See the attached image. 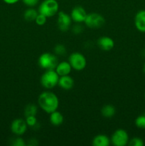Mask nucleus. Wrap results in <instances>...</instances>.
<instances>
[{
    "instance_id": "5701e85b",
    "label": "nucleus",
    "mask_w": 145,
    "mask_h": 146,
    "mask_svg": "<svg viewBox=\"0 0 145 146\" xmlns=\"http://www.w3.org/2000/svg\"><path fill=\"white\" fill-rule=\"evenodd\" d=\"M26 123L27 125L31 128H34L37 123H38V121H37V118L36 117V115H28V116L26 117L25 119Z\"/></svg>"
},
{
    "instance_id": "a878e982",
    "label": "nucleus",
    "mask_w": 145,
    "mask_h": 146,
    "mask_svg": "<svg viewBox=\"0 0 145 146\" xmlns=\"http://www.w3.org/2000/svg\"><path fill=\"white\" fill-rule=\"evenodd\" d=\"M21 1L27 7H35L39 3V0H21Z\"/></svg>"
},
{
    "instance_id": "1a4fd4ad",
    "label": "nucleus",
    "mask_w": 145,
    "mask_h": 146,
    "mask_svg": "<svg viewBox=\"0 0 145 146\" xmlns=\"http://www.w3.org/2000/svg\"><path fill=\"white\" fill-rule=\"evenodd\" d=\"M27 125L25 120L21 118H16L11 122L10 129L11 133L16 136H21L27 131Z\"/></svg>"
},
{
    "instance_id": "4468645a",
    "label": "nucleus",
    "mask_w": 145,
    "mask_h": 146,
    "mask_svg": "<svg viewBox=\"0 0 145 146\" xmlns=\"http://www.w3.org/2000/svg\"><path fill=\"white\" fill-rule=\"evenodd\" d=\"M72 69V67L68 61H61L58 63L55 71L59 76H63L70 75Z\"/></svg>"
},
{
    "instance_id": "393cba45",
    "label": "nucleus",
    "mask_w": 145,
    "mask_h": 146,
    "mask_svg": "<svg viewBox=\"0 0 145 146\" xmlns=\"http://www.w3.org/2000/svg\"><path fill=\"white\" fill-rule=\"evenodd\" d=\"M11 145L14 146H26V143L21 136H16L15 138L13 139Z\"/></svg>"
},
{
    "instance_id": "2f4dec72",
    "label": "nucleus",
    "mask_w": 145,
    "mask_h": 146,
    "mask_svg": "<svg viewBox=\"0 0 145 146\" xmlns=\"http://www.w3.org/2000/svg\"><path fill=\"white\" fill-rule=\"evenodd\" d=\"M144 98H145V93H144Z\"/></svg>"
},
{
    "instance_id": "f257e3e1",
    "label": "nucleus",
    "mask_w": 145,
    "mask_h": 146,
    "mask_svg": "<svg viewBox=\"0 0 145 146\" xmlns=\"http://www.w3.org/2000/svg\"><path fill=\"white\" fill-rule=\"evenodd\" d=\"M38 105L46 113L57 111L59 106V99L56 94L50 91L41 93L38 98Z\"/></svg>"
},
{
    "instance_id": "f03ea898",
    "label": "nucleus",
    "mask_w": 145,
    "mask_h": 146,
    "mask_svg": "<svg viewBox=\"0 0 145 146\" xmlns=\"http://www.w3.org/2000/svg\"><path fill=\"white\" fill-rule=\"evenodd\" d=\"M59 4L57 0H44L39 4L38 11L47 18H51L58 14Z\"/></svg>"
},
{
    "instance_id": "c85d7f7f",
    "label": "nucleus",
    "mask_w": 145,
    "mask_h": 146,
    "mask_svg": "<svg viewBox=\"0 0 145 146\" xmlns=\"http://www.w3.org/2000/svg\"><path fill=\"white\" fill-rule=\"evenodd\" d=\"M4 3H6L7 4H9V5H12V4H15L16 3H18V1H21V0H2Z\"/></svg>"
},
{
    "instance_id": "ddd939ff",
    "label": "nucleus",
    "mask_w": 145,
    "mask_h": 146,
    "mask_svg": "<svg viewBox=\"0 0 145 146\" xmlns=\"http://www.w3.org/2000/svg\"><path fill=\"white\" fill-rule=\"evenodd\" d=\"M58 86L65 91H69L74 86V80L70 75L59 77Z\"/></svg>"
},
{
    "instance_id": "6ab92c4d",
    "label": "nucleus",
    "mask_w": 145,
    "mask_h": 146,
    "mask_svg": "<svg viewBox=\"0 0 145 146\" xmlns=\"http://www.w3.org/2000/svg\"><path fill=\"white\" fill-rule=\"evenodd\" d=\"M37 112H38V106L36 104H29L25 107L24 115L25 117L28 115H36Z\"/></svg>"
},
{
    "instance_id": "9b49d317",
    "label": "nucleus",
    "mask_w": 145,
    "mask_h": 146,
    "mask_svg": "<svg viewBox=\"0 0 145 146\" xmlns=\"http://www.w3.org/2000/svg\"><path fill=\"white\" fill-rule=\"evenodd\" d=\"M98 47L101 50L105 51H109L112 50L115 46V41L111 37L104 36L98 38L97 41Z\"/></svg>"
},
{
    "instance_id": "4be33fe9",
    "label": "nucleus",
    "mask_w": 145,
    "mask_h": 146,
    "mask_svg": "<svg viewBox=\"0 0 145 146\" xmlns=\"http://www.w3.org/2000/svg\"><path fill=\"white\" fill-rule=\"evenodd\" d=\"M144 145L143 139L139 137H134L132 139H129L128 145L129 146H143Z\"/></svg>"
},
{
    "instance_id": "20e7f679",
    "label": "nucleus",
    "mask_w": 145,
    "mask_h": 146,
    "mask_svg": "<svg viewBox=\"0 0 145 146\" xmlns=\"http://www.w3.org/2000/svg\"><path fill=\"white\" fill-rule=\"evenodd\" d=\"M59 77L55 69L46 70L41 76L40 82L41 86L45 89H52L58 86Z\"/></svg>"
},
{
    "instance_id": "7ed1b4c3",
    "label": "nucleus",
    "mask_w": 145,
    "mask_h": 146,
    "mask_svg": "<svg viewBox=\"0 0 145 146\" xmlns=\"http://www.w3.org/2000/svg\"><path fill=\"white\" fill-rule=\"evenodd\" d=\"M58 63V57L55 54L52 53H43L38 58V66L40 68L45 71L55 69Z\"/></svg>"
},
{
    "instance_id": "423d86ee",
    "label": "nucleus",
    "mask_w": 145,
    "mask_h": 146,
    "mask_svg": "<svg viewBox=\"0 0 145 146\" xmlns=\"http://www.w3.org/2000/svg\"><path fill=\"white\" fill-rule=\"evenodd\" d=\"M84 23L90 29H100L105 24V19L102 14L92 12L87 14Z\"/></svg>"
},
{
    "instance_id": "6e6552de",
    "label": "nucleus",
    "mask_w": 145,
    "mask_h": 146,
    "mask_svg": "<svg viewBox=\"0 0 145 146\" xmlns=\"http://www.w3.org/2000/svg\"><path fill=\"white\" fill-rule=\"evenodd\" d=\"M72 20L71 15L65 11H58L57 17V26L60 31L65 32L68 31L72 25Z\"/></svg>"
},
{
    "instance_id": "b1692460",
    "label": "nucleus",
    "mask_w": 145,
    "mask_h": 146,
    "mask_svg": "<svg viewBox=\"0 0 145 146\" xmlns=\"http://www.w3.org/2000/svg\"><path fill=\"white\" fill-rule=\"evenodd\" d=\"M47 19L48 18H47L46 17H45V16L43 15V14L38 13V14L37 15L36 18L35 19V22L37 25L43 26L46 23Z\"/></svg>"
},
{
    "instance_id": "7c9ffc66",
    "label": "nucleus",
    "mask_w": 145,
    "mask_h": 146,
    "mask_svg": "<svg viewBox=\"0 0 145 146\" xmlns=\"http://www.w3.org/2000/svg\"><path fill=\"white\" fill-rule=\"evenodd\" d=\"M143 71H144V73L145 74V62H144V65H143Z\"/></svg>"
},
{
    "instance_id": "412c9836",
    "label": "nucleus",
    "mask_w": 145,
    "mask_h": 146,
    "mask_svg": "<svg viewBox=\"0 0 145 146\" xmlns=\"http://www.w3.org/2000/svg\"><path fill=\"white\" fill-rule=\"evenodd\" d=\"M134 124L138 128L145 129V115H141L136 117L134 121Z\"/></svg>"
},
{
    "instance_id": "cd10ccee",
    "label": "nucleus",
    "mask_w": 145,
    "mask_h": 146,
    "mask_svg": "<svg viewBox=\"0 0 145 146\" xmlns=\"http://www.w3.org/2000/svg\"><path fill=\"white\" fill-rule=\"evenodd\" d=\"M28 145H31V146H34V145H36L38 144V141H37L36 139H35V138H31V139L28 141Z\"/></svg>"
},
{
    "instance_id": "c756f323",
    "label": "nucleus",
    "mask_w": 145,
    "mask_h": 146,
    "mask_svg": "<svg viewBox=\"0 0 145 146\" xmlns=\"http://www.w3.org/2000/svg\"><path fill=\"white\" fill-rule=\"evenodd\" d=\"M142 56L144 57V58H145V48H144V49L142 50Z\"/></svg>"
},
{
    "instance_id": "0eeeda50",
    "label": "nucleus",
    "mask_w": 145,
    "mask_h": 146,
    "mask_svg": "<svg viewBox=\"0 0 145 146\" xmlns=\"http://www.w3.org/2000/svg\"><path fill=\"white\" fill-rule=\"evenodd\" d=\"M129 141V134L122 128L116 130L110 138L111 144L115 146H126L128 145Z\"/></svg>"
},
{
    "instance_id": "39448f33",
    "label": "nucleus",
    "mask_w": 145,
    "mask_h": 146,
    "mask_svg": "<svg viewBox=\"0 0 145 146\" xmlns=\"http://www.w3.org/2000/svg\"><path fill=\"white\" fill-rule=\"evenodd\" d=\"M68 62L72 69L75 71H82L86 67L87 60L85 56L80 52H73L68 57Z\"/></svg>"
},
{
    "instance_id": "f3484780",
    "label": "nucleus",
    "mask_w": 145,
    "mask_h": 146,
    "mask_svg": "<svg viewBox=\"0 0 145 146\" xmlns=\"http://www.w3.org/2000/svg\"><path fill=\"white\" fill-rule=\"evenodd\" d=\"M38 14V9H34V7H28L24 12V19L28 22L35 21Z\"/></svg>"
},
{
    "instance_id": "f8f14e48",
    "label": "nucleus",
    "mask_w": 145,
    "mask_h": 146,
    "mask_svg": "<svg viewBox=\"0 0 145 146\" xmlns=\"http://www.w3.org/2000/svg\"><path fill=\"white\" fill-rule=\"evenodd\" d=\"M134 26L138 31L145 33V9L139 10L135 14Z\"/></svg>"
},
{
    "instance_id": "bb28decb",
    "label": "nucleus",
    "mask_w": 145,
    "mask_h": 146,
    "mask_svg": "<svg viewBox=\"0 0 145 146\" xmlns=\"http://www.w3.org/2000/svg\"><path fill=\"white\" fill-rule=\"evenodd\" d=\"M83 30V26L81 25V24H76L75 25H74L72 28V33L75 34H81V33H82Z\"/></svg>"
},
{
    "instance_id": "9d476101",
    "label": "nucleus",
    "mask_w": 145,
    "mask_h": 146,
    "mask_svg": "<svg viewBox=\"0 0 145 146\" xmlns=\"http://www.w3.org/2000/svg\"><path fill=\"white\" fill-rule=\"evenodd\" d=\"M87 14H88L83 7L81 6H76L72 9L70 15L73 22L76 24H82L85 22Z\"/></svg>"
},
{
    "instance_id": "2eb2a0df",
    "label": "nucleus",
    "mask_w": 145,
    "mask_h": 146,
    "mask_svg": "<svg viewBox=\"0 0 145 146\" xmlns=\"http://www.w3.org/2000/svg\"><path fill=\"white\" fill-rule=\"evenodd\" d=\"M92 144L94 146H109L111 144L110 138L105 134H98L93 138Z\"/></svg>"
},
{
    "instance_id": "a211bd4d",
    "label": "nucleus",
    "mask_w": 145,
    "mask_h": 146,
    "mask_svg": "<svg viewBox=\"0 0 145 146\" xmlns=\"http://www.w3.org/2000/svg\"><path fill=\"white\" fill-rule=\"evenodd\" d=\"M116 113V109L115 106L111 104H106L101 108V114L106 118H112Z\"/></svg>"
},
{
    "instance_id": "dca6fc26",
    "label": "nucleus",
    "mask_w": 145,
    "mask_h": 146,
    "mask_svg": "<svg viewBox=\"0 0 145 146\" xmlns=\"http://www.w3.org/2000/svg\"><path fill=\"white\" fill-rule=\"evenodd\" d=\"M49 121L51 125L54 126H59L62 125L64 121V117L61 112L57 110L49 114Z\"/></svg>"
},
{
    "instance_id": "aec40b11",
    "label": "nucleus",
    "mask_w": 145,
    "mask_h": 146,
    "mask_svg": "<svg viewBox=\"0 0 145 146\" xmlns=\"http://www.w3.org/2000/svg\"><path fill=\"white\" fill-rule=\"evenodd\" d=\"M67 53L66 48L63 44H57L54 47V54L56 56H65Z\"/></svg>"
}]
</instances>
